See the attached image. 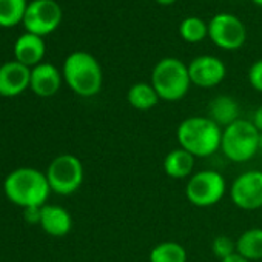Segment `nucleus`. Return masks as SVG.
<instances>
[{
	"label": "nucleus",
	"mask_w": 262,
	"mask_h": 262,
	"mask_svg": "<svg viewBox=\"0 0 262 262\" xmlns=\"http://www.w3.org/2000/svg\"><path fill=\"white\" fill-rule=\"evenodd\" d=\"M188 74L191 85L199 88L217 86L227 76L225 63L214 56H199L188 63Z\"/></svg>",
	"instance_id": "11"
},
{
	"label": "nucleus",
	"mask_w": 262,
	"mask_h": 262,
	"mask_svg": "<svg viewBox=\"0 0 262 262\" xmlns=\"http://www.w3.org/2000/svg\"><path fill=\"white\" fill-rule=\"evenodd\" d=\"M236 253L247 260L262 259V228H248L236 239Z\"/></svg>",
	"instance_id": "19"
},
{
	"label": "nucleus",
	"mask_w": 262,
	"mask_h": 262,
	"mask_svg": "<svg viewBox=\"0 0 262 262\" xmlns=\"http://www.w3.org/2000/svg\"><path fill=\"white\" fill-rule=\"evenodd\" d=\"M47 179L51 191L60 196L76 193L83 184V165L74 155H60L51 161L47 170Z\"/></svg>",
	"instance_id": "7"
},
{
	"label": "nucleus",
	"mask_w": 262,
	"mask_h": 262,
	"mask_svg": "<svg viewBox=\"0 0 262 262\" xmlns=\"http://www.w3.org/2000/svg\"><path fill=\"white\" fill-rule=\"evenodd\" d=\"M253 125L257 128L259 133H262V105L256 108V111L253 113V119H251Z\"/></svg>",
	"instance_id": "26"
},
{
	"label": "nucleus",
	"mask_w": 262,
	"mask_h": 262,
	"mask_svg": "<svg viewBox=\"0 0 262 262\" xmlns=\"http://www.w3.org/2000/svg\"><path fill=\"white\" fill-rule=\"evenodd\" d=\"M151 85L164 102L182 100L190 86L188 65L176 57H164L159 60L151 73Z\"/></svg>",
	"instance_id": "4"
},
{
	"label": "nucleus",
	"mask_w": 262,
	"mask_h": 262,
	"mask_svg": "<svg viewBox=\"0 0 262 262\" xmlns=\"http://www.w3.org/2000/svg\"><path fill=\"white\" fill-rule=\"evenodd\" d=\"M211 250H213V254L219 260H224V259L236 254V241H233L227 234H219L213 239Z\"/></svg>",
	"instance_id": "23"
},
{
	"label": "nucleus",
	"mask_w": 262,
	"mask_h": 262,
	"mask_svg": "<svg viewBox=\"0 0 262 262\" xmlns=\"http://www.w3.org/2000/svg\"><path fill=\"white\" fill-rule=\"evenodd\" d=\"M208 37L217 48L234 51L245 43L247 28L237 16L219 13L208 24Z\"/></svg>",
	"instance_id": "8"
},
{
	"label": "nucleus",
	"mask_w": 262,
	"mask_h": 262,
	"mask_svg": "<svg viewBox=\"0 0 262 262\" xmlns=\"http://www.w3.org/2000/svg\"><path fill=\"white\" fill-rule=\"evenodd\" d=\"M247 77H248V82H250L251 88L259 91V93H262V59L256 60L250 67Z\"/></svg>",
	"instance_id": "24"
},
{
	"label": "nucleus",
	"mask_w": 262,
	"mask_h": 262,
	"mask_svg": "<svg viewBox=\"0 0 262 262\" xmlns=\"http://www.w3.org/2000/svg\"><path fill=\"white\" fill-rule=\"evenodd\" d=\"M62 85V74L53 63H39L31 70L30 88L39 97L54 96Z\"/></svg>",
	"instance_id": "13"
},
{
	"label": "nucleus",
	"mask_w": 262,
	"mask_h": 262,
	"mask_svg": "<svg viewBox=\"0 0 262 262\" xmlns=\"http://www.w3.org/2000/svg\"><path fill=\"white\" fill-rule=\"evenodd\" d=\"M187 250L174 241H165L155 245L150 251V262H187Z\"/></svg>",
	"instance_id": "20"
},
{
	"label": "nucleus",
	"mask_w": 262,
	"mask_h": 262,
	"mask_svg": "<svg viewBox=\"0 0 262 262\" xmlns=\"http://www.w3.org/2000/svg\"><path fill=\"white\" fill-rule=\"evenodd\" d=\"M231 202L245 211L262 208V171L248 170L239 174L230 187Z\"/></svg>",
	"instance_id": "10"
},
{
	"label": "nucleus",
	"mask_w": 262,
	"mask_h": 262,
	"mask_svg": "<svg viewBox=\"0 0 262 262\" xmlns=\"http://www.w3.org/2000/svg\"><path fill=\"white\" fill-rule=\"evenodd\" d=\"M24 214H25V219H27L28 224H40L42 207H30V208H25Z\"/></svg>",
	"instance_id": "25"
},
{
	"label": "nucleus",
	"mask_w": 262,
	"mask_h": 262,
	"mask_svg": "<svg viewBox=\"0 0 262 262\" xmlns=\"http://www.w3.org/2000/svg\"><path fill=\"white\" fill-rule=\"evenodd\" d=\"M5 196L16 205L25 208L43 207L51 188L47 174L30 167L11 171L4 181Z\"/></svg>",
	"instance_id": "2"
},
{
	"label": "nucleus",
	"mask_w": 262,
	"mask_h": 262,
	"mask_svg": "<svg viewBox=\"0 0 262 262\" xmlns=\"http://www.w3.org/2000/svg\"><path fill=\"white\" fill-rule=\"evenodd\" d=\"M176 138L179 147L194 158H210L221 150L222 128L208 116H190L178 125Z\"/></svg>",
	"instance_id": "1"
},
{
	"label": "nucleus",
	"mask_w": 262,
	"mask_h": 262,
	"mask_svg": "<svg viewBox=\"0 0 262 262\" xmlns=\"http://www.w3.org/2000/svg\"><path fill=\"white\" fill-rule=\"evenodd\" d=\"M181 37L188 43H198L208 36V25L196 16L185 17L179 25Z\"/></svg>",
	"instance_id": "22"
},
{
	"label": "nucleus",
	"mask_w": 262,
	"mask_h": 262,
	"mask_svg": "<svg viewBox=\"0 0 262 262\" xmlns=\"http://www.w3.org/2000/svg\"><path fill=\"white\" fill-rule=\"evenodd\" d=\"M31 68L14 60L0 67V96L14 97L30 88Z\"/></svg>",
	"instance_id": "12"
},
{
	"label": "nucleus",
	"mask_w": 262,
	"mask_h": 262,
	"mask_svg": "<svg viewBox=\"0 0 262 262\" xmlns=\"http://www.w3.org/2000/svg\"><path fill=\"white\" fill-rule=\"evenodd\" d=\"M227 193L224 176L214 170H201L188 178L185 196L190 204L199 208L213 207L222 201Z\"/></svg>",
	"instance_id": "6"
},
{
	"label": "nucleus",
	"mask_w": 262,
	"mask_h": 262,
	"mask_svg": "<svg viewBox=\"0 0 262 262\" xmlns=\"http://www.w3.org/2000/svg\"><path fill=\"white\" fill-rule=\"evenodd\" d=\"M27 0H0V27H14L25 17Z\"/></svg>",
	"instance_id": "21"
},
{
	"label": "nucleus",
	"mask_w": 262,
	"mask_h": 262,
	"mask_svg": "<svg viewBox=\"0 0 262 262\" xmlns=\"http://www.w3.org/2000/svg\"><path fill=\"white\" fill-rule=\"evenodd\" d=\"M42 230L53 236V237H63L67 236L73 228V219L67 208L60 205H48L45 204L42 207V216L40 224Z\"/></svg>",
	"instance_id": "14"
},
{
	"label": "nucleus",
	"mask_w": 262,
	"mask_h": 262,
	"mask_svg": "<svg viewBox=\"0 0 262 262\" xmlns=\"http://www.w3.org/2000/svg\"><path fill=\"white\" fill-rule=\"evenodd\" d=\"M259 151H262V133L259 136Z\"/></svg>",
	"instance_id": "30"
},
{
	"label": "nucleus",
	"mask_w": 262,
	"mask_h": 262,
	"mask_svg": "<svg viewBox=\"0 0 262 262\" xmlns=\"http://www.w3.org/2000/svg\"><path fill=\"white\" fill-rule=\"evenodd\" d=\"M219 262H250V260L244 259L242 256H239V254L236 253V254H233V256H230V257H227V259H224V260H219Z\"/></svg>",
	"instance_id": "27"
},
{
	"label": "nucleus",
	"mask_w": 262,
	"mask_h": 262,
	"mask_svg": "<svg viewBox=\"0 0 262 262\" xmlns=\"http://www.w3.org/2000/svg\"><path fill=\"white\" fill-rule=\"evenodd\" d=\"M126 99L131 106L139 111H148L155 108L161 100L153 85L147 82H138L135 85H131L126 93Z\"/></svg>",
	"instance_id": "18"
},
{
	"label": "nucleus",
	"mask_w": 262,
	"mask_h": 262,
	"mask_svg": "<svg viewBox=\"0 0 262 262\" xmlns=\"http://www.w3.org/2000/svg\"><path fill=\"white\" fill-rule=\"evenodd\" d=\"M156 2H158L159 5H171V4L176 2V0H156Z\"/></svg>",
	"instance_id": "28"
},
{
	"label": "nucleus",
	"mask_w": 262,
	"mask_h": 262,
	"mask_svg": "<svg viewBox=\"0 0 262 262\" xmlns=\"http://www.w3.org/2000/svg\"><path fill=\"white\" fill-rule=\"evenodd\" d=\"M196 158L187 150L178 147L164 159V171L171 179H187L193 174Z\"/></svg>",
	"instance_id": "17"
},
{
	"label": "nucleus",
	"mask_w": 262,
	"mask_h": 262,
	"mask_svg": "<svg viewBox=\"0 0 262 262\" xmlns=\"http://www.w3.org/2000/svg\"><path fill=\"white\" fill-rule=\"evenodd\" d=\"M208 117L222 129L239 119V105L236 99L227 94L216 96L208 103Z\"/></svg>",
	"instance_id": "16"
},
{
	"label": "nucleus",
	"mask_w": 262,
	"mask_h": 262,
	"mask_svg": "<svg viewBox=\"0 0 262 262\" xmlns=\"http://www.w3.org/2000/svg\"><path fill=\"white\" fill-rule=\"evenodd\" d=\"M259 136L260 133L251 120L237 119L222 129L221 151L231 162H248L259 151Z\"/></svg>",
	"instance_id": "5"
},
{
	"label": "nucleus",
	"mask_w": 262,
	"mask_h": 262,
	"mask_svg": "<svg viewBox=\"0 0 262 262\" xmlns=\"http://www.w3.org/2000/svg\"><path fill=\"white\" fill-rule=\"evenodd\" d=\"M251 2H253L254 5H257V7H260V8H262V0H251Z\"/></svg>",
	"instance_id": "29"
},
{
	"label": "nucleus",
	"mask_w": 262,
	"mask_h": 262,
	"mask_svg": "<svg viewBox=\"0 0 262 262\" xmlns=\"http://www.w3.org/2000/svg\"><path fill=\"white\" fill-rule=\"evenodd\" d=\"M63 79L77 96L93 97L102 90L103 73L94 56L86 51H74L63 62Z\"/></svg>",
	"instance_id": "3"
},
{
	"label": "nucleus",
	"mask_w": 262,
	"mask_h": 262,
	"mask_svg": "<svg viewBox=\"0 0 262 262\" xmlns=\"http://www.w3.org/2000/svg\"><path fill=\"white\" fill-rule=\"evenodd\" d=\"M62 22V8L56 0H33L28 4L24 25L28 33L36 36H47L53 33Z\"/></svg>",
	"instance_id": "9"
},
{
	"label": "nucleus",
	"mask_w": 262,
	"mask_h": 262,
	"mask_svg": "<svg viewBox=\"0 0 262 262\" xmlns=\"http://www.w3.org/2000/svg\"><path fill=\"white\" fill-rule=\"evenodd\" d=\"M14 56L16 60L24 63L25 67H36L45 56V43L40 36L25 33L22 34L14 45Z\"/></svg>",
	"instance_id": "15"
}]
</instances>
